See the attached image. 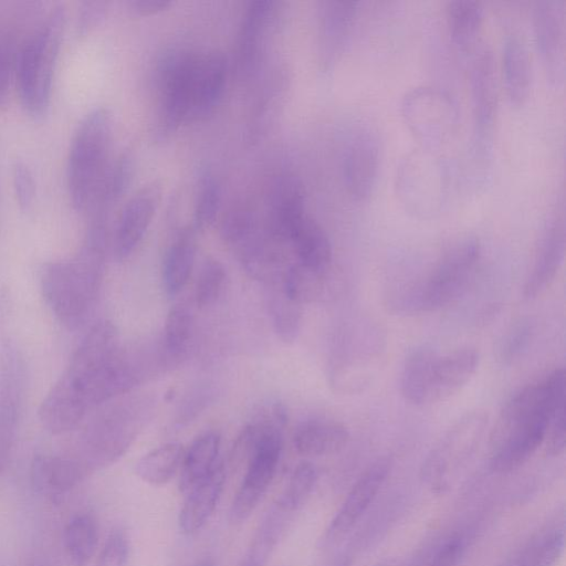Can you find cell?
<instances>
[{"instance_id": "1", "label": "cell", "mask_w": 566, "mask_h": 566, "mask_svg": "<svg viewBox=\"0 0 566 566\" xmlns=\"http://www.w3.org/2000/svg\"><path fill=\"white\" fill-rule=\"evenodd\" d=\"M228 63L219 51H179L158 69V133L166 138L180 126L202 120L219 105L227 85Z\"/></svg>"}, {"instance_id": "2", "label": "cell", "mask_w": 566, "mask_h": 566, "mask_svg": "<svg viewBox=\"0 0 566 566\" xmlns=\"http://www.w3.org/2000/svg\"><path fill=\"white\" fill-rule=\"evenodd\" d=\"M565 369L557 368L506 402L490 437L492 471L511 472L532 457L544 442L553 415L565 406Z\"/></svg>"}, {"instance_id": "3", "label": "cell", "mask_w": 566, "mask_h": 566, "mask_svg": "<svg viewBox=\"0 0 566 566\" xmlns=\"http://www.w3.org/2000/svg\"><path fill=\"white\" fill-rule=\"evenodd\" d=\"M107 233L87 230L80 252L65 260L46 263L41 271V289L52 313L69 329L87 318L99 290Z\"/></svg>"}, {"instance_id": "4", "label": "cell", "mask_w": 566, "mask_h": 566, "mask_svg": "<svg viewBox=\"0 0 566 566\" xmlns=\"http://www.w3.org/2000/svg\"><path fill=\"white\" fill-rule=\"evenodd\" d=\"M481 254L475 237L451 244L423 279L403 284L390 292V311L413 315L437 311L458 300L468 289Z\"/></svg>"}, {"instance_id": "5", "label": "cell", "mask_w": 566, "mask_h": 566, "mask_svg": "<svg viewBox=\"0 0 566 566\" xmlns=\"http://www.w3.org/2000/svg\"><path fill=\"white\" fill-rule=\"evenodd\" d=\"M114 117L107 107H95L80 122L71 140L66 184L72 206L87 211L111 164Z\"/></svg>"}, {"instance_id": "6", "label": "cell", "mask_w": 566, "mask_h": 566, "mask_svg": "<svg viewBox=\"0 0 566 566\" xmlns=\"http://www.w3.org/2000/svg\"><path fill=\"white\" fill-rule=\"evenodd\" d=\"M65 18L63 6L54 8L17 54L15 78L20 99L34 116L42 115L50 101Z\"/></svg>"}, {"instance_id": "7", "label": "cell", "mask_w": 566, "mask_h": 566, "mask_svg": "<svg viewBox=\"0 0 566 566\" xmlns=\"http://www.w3.org/2000/svg\"><path fill=\"white\" fill-rule=\"evenodd\" d=\"M395 189L406 211L419 218L432 217L448 197V167L438 151L418 146L401 158Z\"/></svg>"}, {"instance_id": "8", "label": "cell", "mask_w": 566, "mask_h": 566, "mask_svg": "<svg viewBox=\"0 0 566 566\" xmlns=\"http://www.w3.org/2000/svg\"><path fill=\"white\" fill-rule=\"evenodd\" d=\"M400 113L419 147L434 151L449 143L459 123L455 99L432 85H420L406 92Z\"/></svg>"}, {"instance_id": "9", "label": "cell", "mask_w": 566, "mask_h": 566, "mask_svg": "<svg viewBox=\"0 0 566 566\" xmlns=\"http://www.w3.org/2000/svg\"><path fill=\"white\" fill-rule=\"evenodd\" d=\"M263 419L264 427L230 505L229 518L232 523H242L251 516L269 489L280 462L284 423L271 411L264 412Z\"/></svg>"}, {"instance_id": "10", "label": "cell", "mask_w": 566, "mask_h": 566, "mask_svg": "<svg viewBox=\"0 0 566 566\" xmlns=\"http://www.w3.org/2000/svg\"><path fill=\"white\" fill-rule=\"evenodd\" d=\"M473 136L475 148L489 146L497 114L499 88L496 65L486 44L474 49L470 72Z\"/></svg>"}, {"instance_id": "11", "label": "cell", "mask_w": 566, "mask_h": 566, "mask_svg": "<svg viewBox=\"0 0 566 566\" xmlns=\"http://www.w3.org/2000/svg\"><path fill=\"white\" fill-rule=\"evenodd\" d=\"M565 1H536L532 10L535 44L546 75L553 86L565 77L566 21Z\"/></svg>"}, {"instance_id": "12", "label": "cell", "mask_w": 566, "mask_h": 566, "mask_svg": "<svg viewBox=\"0 0 566 566\" xmlns=\"http://www.w3.org/2000/svg\"><path fill=\"white\" fill-rule=\"evenodd\" d=\"M280 3L251 1L241 19L237 40V64L244 77L258 73L279 18Z\"/></svg>"}, {"instance_id": "13", "label": "cell", "mask_w": 566, "mask_h": 566, "mask_svg": "<svg viewBox=\"0 0 566 566\" xmlns=\"http://www.w3.org/2000/svg\"><path fill=\"white\" fill-rule=\"evenodd\" d=\"M389 470L390 461L379 459L358 478L325 530L322 548L337 545L350 532L377 496Z\"/></svg>"}, {"instance_id": "14", "label": "cell", "mask_w": 566, "mask_h": 566, "mask_svg": "<svg viewBox=\"0 0 566 566\" xmlns=\"http://www.w3.org/2000/svg\"><path fill=\"white\" fill-rule=\"evenodd\" d=\"M380 140L370 128H359L348 140L343 157L347 192L357 202L373 193L380 166Z\"/></svg>"}, {"instance_id": "15", "label": "cell", "mask_w": 566, "mask_h": 566, "mask_svg": "<svg viewBox=\"0 0 566 566\" xmlns=\"http://www.w3.org/2000/svg\"><path fill=\"white\" fill-rule=\"evenodd\" d=\"M161 186L157 181L145 185L123 207L117 219L113 251L118 260L128 258L143 240L161 200Z\"/></svg>"}, {"instance_id": "16", "label": "cell", "mask_w": 566, "mask_h": 566, "mask_svg": "<svg viewBox=\"0 0 566 566\" xmlns=\"http://www.w3.org/2000/svg\"><path fill=\"white\" fill-rule=\"evenodd\" d=\"M355 1H321L317 8V55L319 69L328 72L342 59L357 14Z\"/></svg>"}, {"instance_id": "17", "label": "cell", "mask_w": 566, "mask_h": 566, "mask_svg": "<svg viewBox=\"0 0 566 566\" xmlns=\"http://www.w3.org/2000/svg\"><path fill=\"white\" fill-rule=\"evenodd\" d=\"M307 214L302 181L292 174H282L273 181L268 196L265 232L275 242L289 243L296 224Z\"/></svg>"}, {"instance_id": "18", "label": "cell", "mask_w": 566, "mask_h": 566, "mask_svg": "<svg viewBox=\"0 0 566 566\" xmlns=\"http://www.w3.org/2000/svg\"><path fill=\"white\" fill-rule=\"evenodd\" d=\"M566 247L563 206L553 212L542 230L532 270L524 284L525 298H534L554 280L563 263Z\"/></svg>"}, {"instance_id": "19", "label": "cell", "mask_w": 566, "mask_h": 566, "mask_svg": "<svg viewBox=\"0 0 566 566\" xmlns=\"http://www.w3.org/2000/svg\"><path fill=\"white\" fill-rule=\"evenodd\" d=\"M480 354L473 347L439 355L433 368L427 405L446 400L458 392L475 374Z\"/></svg>"}, {"instance_id": "20", "label": "cell", "mask_w": 566, "mask_h": 566, "mask_svg": "<svg viewBox=\"0 0 566 566\" xmlns=\"http://www.w3.org/2000/svg\"><path fill=\"white\" fill-rule=\"evenodd\" d=\"M86 473L83 464L71 455H39L31 468L34 488L51 499L71 491Z\"/></svg>"}, {"instance_id": "21", "label": "cell", "mask_w": 566, "mask_h": 566, "mask_svg": "<svg viewBox=\"0 0 566 566\" xmlns=\"http://www.w3.org/2000/svg\"><path fill=\"white\" fill-rule=\"evenodd\" d=\"M226 482V469L220 460L212 472L186 493L179 512V526L184 533L199 531L213 513Z\"/></svg>"}, {"instance_id": "22", "label": "cell", "mask_w": 566, "mask_h": 566, "mask_svg": "<svg viewBox=\"0 0 566 566\" xmlns=\"http://www.w3.org/2000/svg\"><path fill=\"white\" fill-rule=\"evenodd\" d=\"M501 62L507 99L512 106H523L530 96L532 64L527 45L518 33L505 35Z\"/></svg>"}, {"instance_id": "23", "label": "cell", "mask_w": 566, "mask_h": 566, "mask_svg": "<svg viewBox=\"0 0 566 566\" xmlns=\"http://www.w3.org/2000/svg\"><path fill=\"white\" fill-rule=\"evenodd\" d=\"M349 440L347 428L332 420H310L297 427L294 448L303 457H323L339 452Z\"/></svg>"}, {"instance_id": "24", "label": "cell", "mask_w": 566, "mask_h": 566, "mask_svg": "<svg viewBox=\"0 0 566 566\" xmlns=\"http://www.w3.org/2000/svg\"><path fill=\"white\" fill-rule=\"evenodd\" d=\"M119 349L118 333L109 321H99L84 336L73 353L67 370L82 374L102 365Z\"/></svg>"}, {"instance_id": "25", "label": "cell", "mask_w": 566, "mask_h": 566, "mask_svg": "<svg viewBox=\"0 0 566 566\" xmlns=\"http://www.w3.org/2000/svg\"><path fill=\"white\" fill-rule=\"evenodd\" d=\"M297 259L296 262L316 270L329 269L332 244L323 227L310 214L296 224L289 243Z\"/></svg>"}, {"instance_id": "26", "label": "cell", "mask_w": 566, "mask_h": 566, "mask_svg": "<svg viewBox=\"0 0 566 566\" xmlns=\"http://www.w3.org/2000/svg\"><path fill=\"white\" fill-rule=\"evenodd\" d=\"M134 172V160L129 153H123L111 161L94 200L88 208L91 219L108 220L113 208L126 193Z\"/></svg>"}, {"instance_id": "27", "label": "cell", "mask_w": 566, "mask_h": 566, "mask_svg": "<svg viewBox=\"0 0 566 566\" xmlns=\"http://www.w3.org/2000/svg\"><path fill=\"white\" fill-rule=\"evenodd\" d=\"M196 229H182L169 245L163 262V284L168 295L178 294L187 284L196 256Z\"/></svg>"}, {"instance_id": "28", "label": "cell", "mask_w": 566, "mask_h": 566, "mask_svg": "<svg viewBox=\"0 0 566 566\" xmlns=\"http://www.w3.org/2000/svg\"><path fill=\"white\" fill-rule=\"evenodd\" d=\"M219 450L220 436L216 432H206L192 442L180 467V492L186 494L212 472L220 461Z\"/></svg>"}, {"instance_id": "29", "label": "cell", "mask_w": 566, "mask_h": 566, "mask_svg": "<svg viewBox=\"0 0 566 566\" xmlns=\"http://www.w3.org/2000/svg\"><path fill=\"white\" fill-rule=\"evenodd\" d=\"M446 18L450 39L458 50H474L483 22L482 4L471 0L449 1Z\"/></svg>"}, {"instance_id": "30", "label": "cell", "mask_w": 566, "mask_h": 566, "mask_svg": "<svg viewBox=\"0 0 566 566\" xmlns=\"http://www.w3.org/2000/svg\"><path fill=\"white\" fill-rule=\"evenodd\" d=\"M439 354L432 348L420 347L409 354L403 364L400 390L410 403L427 405L432 373Z\"/></svg>"}, {"instance_id": "31", "label": "cell", "mask_w": 566, "mask_h": 566, "mask_svg": "<svg viewBox=\"0 0 566 566\" xmlns=\"http://www.w3.org/2000/svg\"><path fill=\"white\" fill-rule=\"evenodd\" d=\"M328 270H316L295 262L286 270L282 289L287 297L300 305L317 302L332 290Z\"/></svg>"}, {"instance_id": "32", "label": "cell", "mask_w": 566, "mask_h": 566, "mask_svg": "<svg viewBox=\"0 0 566 566\" xmlns=\"http://www.w3.org/2000/svg\"><path fill=\"white\" fill-rule=\"evenodd\" d=\"M180 443L161 444L143 455L136 463L135 472L144 482L159 486L168 483L180 469L184 460Z\"/></svg>"}, {"instance_id": "33", "label": "cell", "mask_w": 566, "mask_h": 566, "mask_svg": "<svg viewBox=\"0 0 566 566\" xmlns=\"http://www.w3.org/2000/svg\"><path fill=\"white\" fill-rule=\"evenodd\" d=\"M98 544V525L90 513L75 515L64 531V546L72 566H86Z\"/></svg>"}, {"instance_id": "34", "label": "cell", "mask_w": 566, "mask_h": 566, "mask_svg": "<svg viewBox=\"0 0 566 566\" xmlns=\"http://www.w3.org/2000/svg\"><path fill=\"white\" fill-rule=\"evenodd\" d=\"M318 479L316 467L310 461L300 462L293 470L283 491L273 506L282 513L293 515L310 499Z\"/></svg>"}, {"instance_id": "35", "label": "cell", "mask_w": 566, "mask_h": 566, "mask_svg": "<svg viewBox=\"0 0 566 566\" xmlns=\"http://www.w3.org/2000/svg\"><path fill=\"white\" fill-rule=\"evenodd\" d=\"M221 205V186L216 176L203 169L199 176L193 210V228L205 229L211 226Z\"/></svg>"}, {"instance_id": "36", "label": "cell", "mask_w": 566, "mask_h": 566, "mask_svg": "<svg viewBox=\"0 0 566 566\" xmlns=\"http://www.w3.org/2000/svg\"><path fill=\"white\" fill-rule=\"evenodd\" d=\"M269 312L277 337L284 343H293L301 326L300 304L287 297L281 287L271 294Z\"/></svg>"}, {"instance_id": "37", "label": "cell", "mask_w": 566, "mask_h": 566, "mask_svg": "<svg viewBox=\"0 0 566 566\" xmlns=\"http://www.w3.org/2000/svg\"><path fill=\"white\" fill-rule=\"evenodd\" d=\"M255 214L248 208H233L221 220L220 235L224 243L238 252L259 233Z\"/></svg>"}, {"instance_id": "38", "label": "cell", "mask_w": 566, "mask_h": 566, "mask_svg": "<svg viewBox=\"0 0 566 566\" xmlns=\"http://www.w3.org/2000/svg\"><path fill=\"white\" fill-rule=\"evenodd\" d=\"M226 281L223 264L214 259L207 258L200 269L196 283V303L199 307H208L219 298Z\"/></svg>"}, {"instance_id": "39", "label": "cell", "mask_w": 566, "mask_h": 566, "mask_svg": "<svg viewBox=\"0 0 566 566\" xmlns=\"http://www.w3.org/2000/svg\"><path fill=\"white\" fill-rule=\"evenodd\" d=\"M191 312L182 304L174 305L165 322V343L171 354H179L185 348L191 332Z\"/></svg>"}, {"instance_id": "40", "label": "cell", "mask_w": 566, "mask_h": 566, "mask_svg": "<svg viewBox=\"0 0 566 566\" xmlns=\"http://www.w3.org/2000/svg\"><path fill=\"white\" fill-rule=\"evenodd\" d=\"M564 542L563 530L544 536L525 558L524 566H554L563 552Z\"/></svg>"}, {"instance_id": "41", "label": "cell", "mask_w": 566, "mask_h": 566, "mask_svg": "<svg viewBox=\"0 0 566 566\" xmlns=\"http://www.w3.org/2000/svg\"><path fill=\"white\" fill-rule=\"evenodd\" d=\"M129 552L128 538L120 528H114L107 536L96 560V566H125Z\"/></svg>"}, {"instance_id": "42", "label": "cell", "mask_w": 566, "mask_h": 566, "mask_svg": "<svg viewBox=\"0 0 566 566\" xmlns=\"http://www.w3.org/2000/svg\"><path fill=\"white\" fill-rule=\"evenodd\" d=\"M13 188L19 206L29 210L33 206L36 187L31 168L22 160L13 165Z\"/></svg>"}, {"instance_id": "43", "label": "cell", "mask_w": 566, "mask_h": 566, "mask_svg": "<svg viewBox=\"0 0 566 566\" xmlns=\"http://www.w3.org/2000/svg\"><path fill=\"white\" fill-rule=\"evenodd\" d=\"M17 54L10 38L0 40V106L6 105L13 73H15Z\"/></svg>"}, {"instance_id": "44", "label": "cell", "mask_w": 566, "mask_h": 566, "mask_svg": "<svg viewBox=\"0 0 566 566\" xmlns=\"http://www.w3.org/2000/svg\"><path fill=\"white\" fill-rule=\"evenodd\" d=\"M545 440L547 454L556 457L564 452L566 442L565 406L558 408L553 415L544 441Z\"/></svg>"}, {"instance_id": "45", "label": "cell", "mask_w": 566, "mask_h": 566, "mask_svg": "<svg viewBox=\"0 0 566 566\" xmlns=\"http://www.w3.org/2000/svg\"><path fill=\"white\" fill-rule=\"evenodd\" d=\"M107 10L106 1H86L78 10L77 30L84 34L94 29L105 17Z\"/></svg>"}, {"instance_id": "46", "label": "cell", "mask_w": 566, "mask_h": 566, "mask_svg": "<svg viewBox=\"0 0 566 566\" xmlns=\"http://www.w3.org/2000/svg\"><path fill=\"white\" fill-rule=\"evenodd\" d=\"M531 328L527 324L517 325L505 338L501 348L504 359H513L525 347L530 339Z\"/></svg>"}, {"instance_id": "47", "label": "cell", "mask_w": 566, "mask_h": 566, "mask_svg": "<svg viewBox=\"0 0 566 566\" xmlns=\"http://www.w3.org/2000/svg\"><path fill=\"white\" fill-rule=\"evenodd\" d=\"M462 551V541L459 537H452L437 551L428 566H457Z\"/></svg>"}, {"instance_id": "48", "label": "cell", "mask_w": 566, "mask_h": 566, "mask_svg": "<svg viewBox=\"0 0 566 566\" xmlns=\"http://www.w3.org/2000/svg\"><path fill=\"white\" fill-rule=\"evenodd\" d=\"M172 6L171 1L167 0H133L130 7L133 10L140 15H150L164 10H167Z\"/></svg>"}, {"instance_id": "49", "label": "cell", "mask_w": 566, "mask_h": 566, "mask_svg": "<svg viewBox=\"0 0 566 566\" xmlns=\"http://www.w3.org/2000/svg\"><path fill=\"white\" fill-rule=\"evenodd\" d=\"M352 557L347 552H339L334 556L329 557L321 566H349Z\"/></svg>"}, {"instance_id": "50", "label": "cell", "mask_w": 566, "mask_h": 566, "mask_svg": "<svg viewBox=\"0 0 566 566\" xmlns=\"http://www.w3.org/2000/svg\"><path fill=\"white\" fill-rule=\"evenodd\" d=\"M196 566H214L209 559L199 562Z\"/></svg>"}, {"instance_id": "51", "label": "cell", "mask_w": 566, "mask_h": 566, "mask_svg": "<svg viewBox=\"0 0 566 566\" xmlns=\"http://www.w3.org/2000/svg\"><path fill=\"white\" fill-rule=\"evenodd\" d=\"M375 566H395V564L391 560L381 562Z\"/></svg>"}, {"instance_id": "52", "label": "cell", "mask_w": 566, "mask_h": 566, "mask_svg": "<svg viewBox=\"0 0 566 566\" xmlns=\"http://www.w3.org/2000/svg\"><path fill=\"white\" fill-rule=\"evenodd\" d=\"M240 566H252L250 563L243 560L242 564Z\"/></svg>"}]
</instances>
